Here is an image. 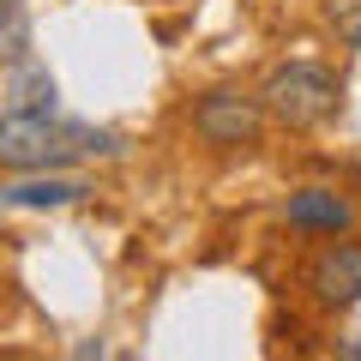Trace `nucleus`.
<instances>
[{
    "instance_id": "nucleus-4",
    "label": "nucleus",
    "mask_w": 361,
    "mask_h": 361,
    "mask_svg": "<svg viewBox=\"0 0 361 361\" xmlns=\"http://www.w3.org/2000/svg\"><path fill=\"white\" fill-rule=\"evenodd\" d=\"M307 289L319 307H355L361 301V241H331L313 253Z\"/></svg>"
},
{
    "instance_id": "nucleus-6",
    "label": "nucleus",
    "mask_w": 361,
    "mask_h": 361,
    "mask_svg": "<svg viewBox=\"0 0 361 361\" xmlns=\"http://www.w3.org/2000/svg\"><path fill=\"white\" fill-rule=\"evenodd\" d=\"M283 217H289V229H307V235H343L355 223V205L337 187H301V193H289Z\"/></svg>"
},
{
    "instance_id": "nucleus-5",
    "label": "nucleus",
    "mask_w": 361,
    "mask_h": 361,
    "mask_svg": "<svg viewBox=\"0 0 361 361\" xmlns=\"http://www.w3.org/2000/svg\"><path fill=\"white\" fill-rule=\"evenodd\" d=\"M90 193V180L61 175V169H37L25 180H6L0 187V205H18V211H54V205H78Z\"/></svg>"
},
{
    "instance_id": "nucleus-8",
    "label": "nucleus",
    "mask_w": 361,
    "mask_h": 361,
    "mask_svg": "<svg viewBox=\"0 0 361 361\" xmlns=\"http://www.w3.org/2000/svg\"><path fill=\"white\" fill-rule=\"evenodd\" d=\"M325 18H331V30L349 42V49H361V0H331Z\"/></svg>"
},
{
    "instance_id": "nucleus-3",
    "label": "nucleus",
    "mask_w": 361,
    "mask_h": 361,
    "mask_svg": "<svg viewBox=\"0 0 361 361\" xmlns=\"http://www.w3.org/2000/svg\"><path fill=\"white\" fill-rule=\"evenodd\" d=\"M193 133L217 151H247L265 133V97H241V90H205L193 103Z\"/></svg>"
},
{
    "instance_id": "nucleus-9",
    "label": "nucleus",
    "mask_w": 361,
    "mask_h": 361,
    "mask_svg": "<svg viewBox=\"0 0 361 361\" xmlns=\"http://www.w3.org/2000/svg\"><path fill=\"white\" fill-rule=\"evenodd\" d=\"M6 30H18V0H0V37Z\"/></svg>"
},
{
    "instance_id": "nucleus-11",
    "label": "nucleus",
    "mask_w": 361,
    "mask_h": 361,
    "mask_svg": "<svg viewBox=\"0 0 361 361\" xmlns=\"http://www.w3.org/2000/svg\"><path fill=\"white\" fill-rule=\"evenodd\" d=\"M0 313H6V283H0Z\"/></svg>"
},
{
    "instance_id": "nucleus-7",
    "label": "nucleus",
    "mask_w": 361,
    "mask_h": 361,
    "mask_svg": "<svg viewBox=\"0 0 361 361\" xmlns=\"http://www.w3.org/2000/svg\"><path fill=\"white\" fill-rule=\"evenodd\" d=\"M6 109L18 115H54V78L37 54H18L13 73H6Z\"/></svg>"
},
{
    "instance_id": "nucleus-1",
    "label": "nucleus",
    "mask_w": 361,
    "mask_h": 361,
    "mask_svg": "<svg viewBox=\"0 0 361 361\" xmlns=\"http://www.w3.org/2000/svg\"><path fill=\"white\" fill-rule=\"evenodd\" d=\"M121 133L90 127V121H61V115H18L6 109L0 121V169H66L73 157H121Z\"/></svg>"
},
{
    "instance_id": "nucleus-2",
    "label": "nucleus",
    "mask_w": 361,
    "mask_h": 361,
    "mask_svg": "<svg viewBox=\"0 0 361 361\" xmlns=\"http://www.w3.org/2000/svg\"><path fill=\"white\" fill-rule=\"evenodd\" d=\"M265 115H277L283 127L307 133V127H325V121L343 109V78L331 66H313V61H289L265 78Z\"/></svg>"
},
{
    "instance_id": "nucleus-10",
    "label": "nucleus",
    "mask_w": 361,
    "mask_h": 361,
    "mask_svg": "<svg viewBox=\"0 0 361 361\" xmlns=\"http://www.w3.org/2000/svg\"><path fill=\"white\" fill-rule=\"evenodd\" d=\"M337 355H343V361H361V337H349V343H337Z\"/></svg>"
}]
</instances>
